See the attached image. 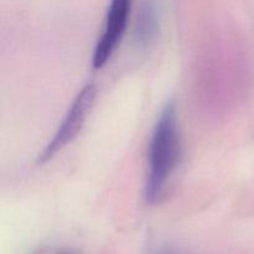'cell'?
Wrapping results in <instances>:
<instances>
[{
	"instance_id": "6da1fadb",
	"label": "cell",
	"mask_w": 254,
	"mask_h": 254,
	"mask_svg": "<svg viewBox=\"0 0 254 254\" xmlns=\"http://www.w3.org/2000/svg\"><path fill=\"white\" fill-rule=\"evenodd\" d=\"M181 159V139L178 112L174 101L168 102L161 111L151 133L148 151L144 197L150 205L158 203L168 189Z\"/></svg>"
},
{
	"instance_id": "7a4b0ae2",
	"label": "cell",
	"mask_w": 254,
	"mask_h": 254,
	"mask_svg": "<svg viewBox=\"0 0 254 254\" xmlns=\"http://www.w3.org/2000/svg\"><path fill=\"white\" fill-rule=\"evenodd\" d=\"M94 99H96V86L92 83L86 84L69 106L54 138L45 146L42 153L37 158V163L45 164L50 161L57 153L64 150L77 138L86 122L87 116L91 112Z\"/></svg>"
},
{
	"instance_id": "3957f363",
	"label": "cell",
	"mask_w": 254,
	"mask_h": 254,
	"mask_svg": "<svg viewBox=\"0 0 254 254\" xmlns=\"http://www.w3.org/2000/svg\"><path fill=\"white\" fill-rule=\"evenodd\" d=\"M130 7L131 0H112L109 4L103 34L93 52L92 64L94 68L103 67L117 50L126 31Z\"/></svg>"
},
{
	"instance_id": "277c9868",
	"label": "cell",
	"mask_w": 254,
	"mask_h": 254,
	"mask_svg": "<svg viewBox=\"0 0 254 254\" xmlns=\"http://www.w3.org/2000/svg\"><path fill=\"white\" fill-rule=\"evenodd\" d=\"M158 14L154 5L146 4L139 12L135 27V39L141 46L150 45L158 34Z\"/></svg>"
},
{
	"instance_id": "5b68a950",
	"label": "cell",
	"mask_w": 254,
	"mask_h": 254,
	"mask_svg": "<svg viewBox=\"0 0 254 254\" xmlns=\"http://www.w3.org/2000/svg\"><path fill=\"white\" fill-rule=\"evenodd\" d=\"M158 254H183V253L178 252V251L175 250H171V248H163V250L159 251Z\"/></svg>"
},
{
	"instance_id": "8992f818",
	"label": "cell",
	"mask_w": 254,
	"mask_h": 254,
	"mask_svg": "<svg viewBox=\"0 0 254 254\" xmlns=\"http://www.w3.org/2000/svg\"><path fill=\"white\" fill-rule=\"evenodd\" d=\"M35 254H44V253H35Z\"/></svg>"
}]
</instances>
